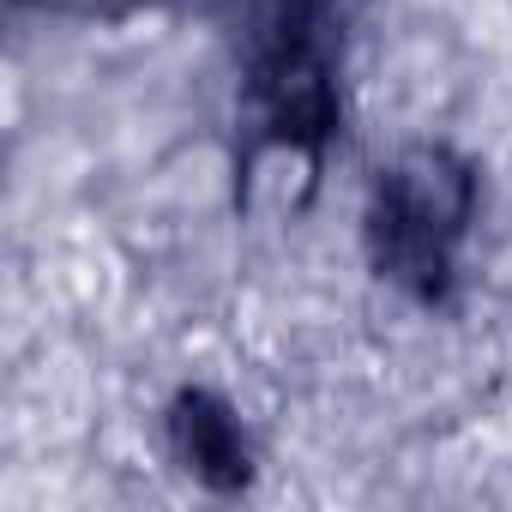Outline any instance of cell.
Segmentation results:
<instances>
[{
	"mask_svg": "<svg viewBox=\"0 0 512 512\" xmlns=\"http://www.w3.org/2000/svg\"><path fill=\"white\" fill-rule=\"evenodd\" d=\"M464 223H470V175L446 151H410L380 175L368 241L392 284L416 296H440Z\"/></svg>",
	"mask_w": 512,
	"mask_h": 512,
	"instance_id": "cell-1",
	"label": "cell"
},
{
	"mask_svg": "<svg viewBox=\"0 0 512 512\" xmlns=\"http://www.w3.org/2000/svg\"><path fill=\"white\" fill-rule=\"evenodd\" d=\"M253 103L266 127L314 151L338 127L326 37H320V0H260V31H253Z\"/></svg>",
	"mask_w": 512,
	"mask_h": 512,
	"instance_id": "cell-2",
	"label": "cell"
},
{
	"mask_svg": "<svg viewBox=\"0 0 512 512\" xmlns=\"http://www.w3.org/2000/svg\"><path fill=\"white\" fill-rule=\"evenodd\" d=\"M169 428H175V446H181L187 470L205 488H241L247 482V440L211 392H181Z\"/></svg>",
	"mask_w": 512,
	"mask_h": 512,
	"instance_id": "cell-3",
	"label": "cell"
}]
</instances>
